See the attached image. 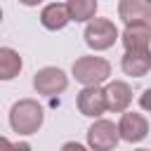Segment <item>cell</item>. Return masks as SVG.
<instances>
[{
    "instance_id": "obj_1",
    "label": "cell",
    "mask_w": 151,
    "mask_h": 151,
    "mask_svg": "<svg viewBox=\"0 0 151 151\" xmlns=\"http://www.w3.org/2000/svg\"><path fill=\"white\" fill-rule=\"evenodd\" d=\"M45 123V111L35 99H19L9 109V127L17 134H35Z\"/></svg>"
},
{
    "instance_id": "obj_2",
    "label": "cell",
    "mask_w": 151,
    "mask_h": 151,
    "mask_svg": "<svg viewBox=\"0 0 151 151\" xmlns=\"http://www.w3.org/2000/svg\"><path fill=\"white\" fill-rule=\"evenodd\" d=\"M71 73L73 78L80 83V85H101L109 80L111 76V64L104 59V57H94V54H85V57H78L71 66Z\"/></svg>"
},
{
    "instance_id": "obj_3",
    "label": "cell",
    "mask_w": 151,
    "mask_h": 151,
    "mask_svg": "<svg viewBox=\"0 0 151 151\" xmlns=\"http://www.w3.org/2000/svg\"><path fill=\"white\" fill-rule=\"evenodd\" d=\"M83 38H85V45L90 50L104 52V50H109V47L116 45V40L120 38V33H118V28H116V24L111 19H97L94 17V19L87 21Z\"/></svg>"
},
{
    "instance_id": "obj_4",
    "label": "cell",
    "mask_w": 151,
    "mask_h": 151,
    "mask_svg": "<svg viewBox=\"0 0 151 151\" xmlns=\"http://www.w3.org/2000/svg\"><path fill=\"white\" fill-rule=\"evenodd\" d=\"M118 142H120V130L113 120L97 118L87 127V146L94 151H111L118 146Z\"/></svg>"
},
{
    "instance_id": "obj_5",
    "label": "cell",
    "mask_w": 151,
    "mask_h": 151,
    "mask_svg": "<svg viewBox=\"0 0 151 151\" xmlns=\"http://www.w3.org/2000/svg\"><path fill=\"white\" fill-rule=\"evenodd\" d=\"M33 87L42 97H54V94H61L68 87V76L61 68H57V66H45V68L35 71Z\"/></svg>"
},
{
    "instance_id": "obj_6",
    "label": "cell",
    "mask_w": 151,
    "mask_h": 151,
    "mask_svg": "<svg viewBox=\"0 0 151 151\" xmlns=\"http://www.w3.org/2000/svg\"><path fill=\"white\" fill-rule=\"evenodd\" d=\"M76 104H78V111L87 118H99L104 111H109L106 92L101 85H83V90L76 97Z\"/></svg>"
},
{
    "instance_id": "obj_7",
    "label": "cell",
    "mask_w": 151,
    "mask_h": 151,
    "mask_svg": "<svg viewBox=\"0 0 151 151\" xmlns=\"http://www.w3.org/2000/svg\"><path fill=\"white\" fill-rule=\"evenodd\" d=\"M118 130H120V139L130 142V144H139L146 134H149V120L142 113L134 111H123L120 120H118Z\"/></svg>"
},
{
    "instance_id": "obj_8",
    "label": "cell",
    "mask_w": 151,
    "mask_h": 151,
    "mask_svg": "<svg viewBox=\"0 0 151 151\" xmlns=\"http://www.w3.org/2000/svg\"><path fill=\"white\" fill-rule=\"evenodd\" d=\"M120 68L125 76L132 78H144L151 71V47H142V50H125L123 59H120Z\"/></svg>"
},
{
    "instance_id": "obj_9",
    "label": "cell",
    "mask_w": 151,
    "mask_h": 151,
    "mask_svg": "<svg viewBox=\"0 0 151 151\" xmlns=\"http://www.w3.org/2000/svg\"><path fill=\"white\" fill-rule=\"evenodd\" d=\"M120 40H123L125 50H142V47H151V21L125 24V31L120 33Z\"/></svg>"
},
{
    "instance_id": "obj_10",
    "label": "cell",
    "mask_w": 151,
    "mask_h": 151,
    "mask_svg": "<svg viewBox=\"0 0 151 151\" xmlns=\"http://www.w3.org/2000/svg\"><path fill=\"white\" fill-rule=\"evenodd\" d=\"M104 92H106L109 111H113V113H123L132 104V90H130V85L125 80H111L104 87Z\"/></svg>"
},
{
    "instance_id": "obj_11",
    "label": "cell",
    "mask_w": 151,
    "mask_h": 151,
    "mask_svg": "<svg viewBox=\"0 0 151 151\" xmlns=\"http://www.w3.org/2000/svg\"><path fill=\"white\" fill-rule=\"evenodd\" d=\"M68 21H71V12H68L66 2H50L40 12V24L47 31H61V28H66Z\"/></svg>"
},
{
    "instance_id": "obj_12",
    "label": "cell",
    "mask_w": 151,
    "mask_h": 151,
    "mask_svg": "<svg viewBox=\"0 0 151 151\" xmlns=\"http://www.w3.org/2000/svg\"><path fill=\"white\" fill-rule=\"evenodd\" d=\"M118 17L125 24L151 21V2L149 0H120L118 2Z\"/></svg>"
},
{
    "instance_id": "obj_13",
    "label": "cell",
    "mask_w": 151,
    "mask_h": 151,
    "mask_svg": "<svg viewBox=\"0 0 151 151\" xmlns=\"http://www.w3.org/2000/svg\"><path fill=\"white\" fill-rule=\"evenodd\" d=\"M24 61L17 50L12 47H0V80H12L19 76Z\"/></svg>"
},
{
    "instance_id": "obj_14",
    "label": "cell",
    "mask_w": 151,
    "mask_h": 151,
    "mask_svg": "<svg viewBox=\"0 0 151 151\" xmlns=\"http://www.w3.org/2000/svg\"><path fill=\"white\" fill-rule=\"evenodd\" d=\"M68 12H71V21L76 24H87L90 19H94L97 14V0H66Z\"/></svg>"
},
{
    "instance_id": "obj_15",
    "label": "cell",
    "mask_w": 151,
    "mask_h": 151,
    "mask_svg": "<svg viewBox=\"0 0 151 151\" xmlns=\"http://www.w3.org/2000/svg\"><path fill=\"white\" fill-rule=\"evenodd\" d=\"M139 106H142L144 111L151 113V87H146V90L139 94Z\"/></svg>"
},
{
    "instance_id": "obj_16",
    "label": "cell",
    "mask_w": 151,
    "mask_h": 151,
    "mask_svg": "<svg viewBox=\"0 0 151 151\" xmlns=\"http://www.w3.org/2000/svg\"><path fill=\"white\" fill-rule=\"evenodd\" d=\"M21 5H26V7H35V5H40L42 0H19Z\"/></svg>"
},
{
    "instance_id": "obj_17",
    "label": "cell",
    "mask_w": 151,
    "mask_h": 151,
    "mask_svg": "<svg viewBox=\"0 0 151 151\" xmlns=\"http://www.w3.org/2000/svg\"><path fill=\"white\" fill-rule=\"evenodd\" d=\"M64 149H76V151H80L83 146H80V144H73V142H68V144H64Z\"/></svg>"
},
{
    "instance_id": "obj_18",
    "label": "cell",
    "mask_w": 151,
    "mask_h": 151,
    "mask_svg": "<svg viewBox=\"0 0 151 151\" xmlns=\"http://www.w3.org/2000/svg\"><path fill=\"white\" fill-rule=\"evenodd\" d=\"M149 2H151V0H149Z\"/></svg>"
}]
</instances>
